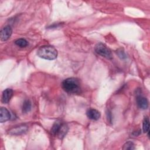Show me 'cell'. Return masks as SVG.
Instances as JSON below:
<instances>
[{
  "instance_id": "cell-1",
  "label": "cell",
  "mask_w": 150,
  "mask_h": 150,
  "mask_svg": "<svg viewBox=\"0 0 150 150\" xmlns=\"http://www.w3.org/2000/svg\"><path fill=\"white\" fill-rule=\"evenodd\" d=\"M63 90L70 94H76L80 91V84L78 79L70 77L64 80L62 82Z\"/></svg>"
},
{
  "instance_id": "cell-2",
  "label": "cell",
  "mask_w": 150,
  "mask_h": 150,
  "mask_svg": "<svg viewBox=\"0 0 150 150\" xmlns=\"http://www.w3.org/2000/svg\"><path fill=\"white\" fill-rule=\"evenodd\" d=\"M37 54L38 56L42 59L52 60L56 59L57 51L53 46H43L38 49Z\"/></svg>"
},
{
  "instance_id": "cell-3",
  "label": "cell",
  "mask_w": 150,
  "mask_h": 150,
  "mask_svg": "<svg viewBox=\"0 0 150 150\" xmlns=\"http://www.w3.org/2000/svg\"><path fill=\"white\" fill-rule=\"evenodd\" d=\"M94 50L98 54L102 57H104L107 59H111L112 58V53L110 49L102 43H97L95 46Z\"/></svg>"
},
{
  "instance_id": "cell-4",
  "label": "cell",
  "mask_w": 150,
  "mask_h": 150,
  "mask_svg": "<svg viewBox=\"0 0 150 150\" xmlns=\"http://www.w3.org/2000/svg\"><path fill=\"white\" fill-rule=\"evenodd\" d=\"M28 129V127L25 124H22L15 126L9 130V134L11 135H18L25 133Z\"/></svg>"
},
{
  "instance_id": "cell-5",
  "label": "cell",
  "mask_w": 150,
  "mask_h": 150,
  "mask_svg": "<svg viewBox=\"0 0 150 150\" xmlns=\"http://www.w3.org/2000/svg\"><path fill=\"white\" fill-rule=\"evenodd\" d=\"M12 29L11 26L6 25L2 28L1 30V40L2 41H6L12 35Z\"/></svg>"
},
{
  "instance_id": "cell-6",
  "label": "cell",
  "mask_w": 150,
  "mask_h": 150,
  "mask_svg": "<svg viewBox=\"0 0 150 150\" xmlns=\"http://www.w3.org/2000/svg\"><path fill=\"white\" fill-rule=\"evenodd\" d=\"M13 96V90L11 88H6L2 93V102L4 104H7L11 99Z\"/></svg>"
},
{
  "instance_id": "cell-7",
  "label": "cell",
  "mask_w": 150,
  "mask_h": 150,
  "mask_svg": "<svg viewBox=\"0 0 150 150\" xmlns=\"http://www.w3.org/2000/svg\"><path fill=\"white\" fill-rule=\"evenodd\" d=\"M137 103L139 108L142 110H145L148 107V100L141 96H138L137 97Z\"/></svg>"
},
{
  "instance_id": "cell-8",
  "label": "cell",
  "mask_w": 150,
  "mask_h": 150,
  "mask_svg": "<svg viewBox=\"0 0 150 150\" xmlns=\"http://www.w3.org/2000/svg\"><path fill=\"white\" fill-rule=\"evenodd\" d=\"M86 115L88 118L93 120H98L101 116L100 112L98 110L93 108L88 110L86 112Z\"/></svg>"
},
{
  "instance_id": "cell-9",
  "label": "cell",
  "mask_w": 150,
  "mask_h": 150,
  "mask_svg": "<svg viewBox=\"0 0 150 150\" xmlns=\"http://www.w3.org/2000/svg\"><path fill=\"white\" fill-rule=\"evenodd\" d=\"M11 118L9 111L5 107H1L0 109V122H4L8 121Z\"/></svg>"
},
{
  "instance_id": "cell-10",
  "label": "cell",
  "mask_w": 150,
  "mask_h": 150,
  "mask_svg": "<svg viewBox=\"0 0 150 150\" xmlns=\"http://www.w3.org/2000/svg\"><path fill=\"white\" fill-rule=\"evenodd\" d=\"M68 130H69V128H68V126L67 125V124H66L64 123H62L56 135L59 138L63 139L67 134Z\"/></svg>"
},
{
  "instance_id": "cell-11",
  "label": "cell",
  "mask_w": 150,
  "mask_h": 150,
  "mask_svg": "<svg viewBox=\"0 0 150 150\" xmlns=\"http://www.w3.org/2000/svg\"><path fill=\"white\" fill-rule=\"evenodd\" d=\"M31 110V103L29 100H26L23 103L22 112L23 113H28Z\"/></svg>"
},
{
  "instance_id": "cell-12",
  "label": "cell",
  "mask_w": 150,
  "mask_h": 150,
  "mask_svg": "<svg viewBox=\"0 0 150 150\" xmlns=\"http://www.w3.org/2000/svg\"><path fill=\"white\" fill-rule=\"evenodd\" d=\"M142 129L144 132H149V121L148 117H145L142 122Z\"/></svg>"
},
{
  "instance_id": "cell-13",
  "label": "cell",
  "mask_w": 150,
  "mask_h": 150,
  "mask_svg": "<svg viewBox=\"0 0 150 150\" xmlns=\"http://www.w3.org/2000/svg\"><path fill=\"white\" fill-rule=\"evenodd\" d=\"M15 43L17 46H19L21 47H26L28 45V41L26 39H23V38H20V39H18L16 40L15 42Z\"/></svg>"
},
{
  "instance_id": "cell-14",
  "label": "cell",
  "mask_w": 150,
  "mask_h": 150,
  "mask_svg": "<svg viewBox=\"0 0 150 150\" xmlns=\"http://www.w3.org/2000/svg\"><path fill=\"white\" fill-rule=\"evenodd\" d=\"M61 124H62V122L60 121H56L53 124V126L52 127V129H51V132H52V134L53 135H56L57 132L58 131V130H59Z\"/></svg>"
},
{
  "instance_id": "cell-15",
  "label": "cell",
  "mask_w": 150,
  "mask_h": 150,
  "mask_svg": "<svg viewBox=\"0 0 150 150\" xmlns=\"http://www.w3.org/2000/svg\"><path fill=\"white\" fill-rule=\"evenodd\" d=\"M122 149H123L132 150V149H135V146H134V143L132 142L128 141V142H127L125 144H124Z\"/></svg>"
},
{
  "instance_id": "cell-16",
  "label": "cell",
  "mask_w": 150,
  "mask_h": 150,
  "mask_svg": "<svg viewBox=\"0 0 150 150\" xmlns=\"http://www.w3.org/2000/svg\"><path fill=\"white\" fill-rule=\"evenodd\" d=\"M118 56H119V57H120L121 59L126 58V56H125V53H124V51H122V50H121V51H120V52L118 51Z\"/></svg>"
}]
</instances>
